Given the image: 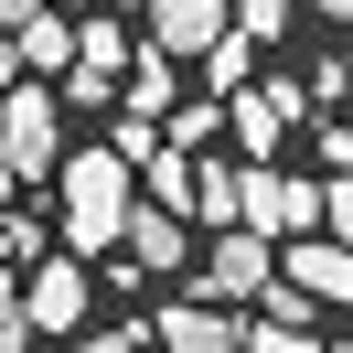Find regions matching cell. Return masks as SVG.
I'll use <instances>...</instances> for the list:
<instances>
[{"instance_id": "cell-1", "label": "cell", "mask_w": 353, "mask_h": 353, "mask_svg": "<svg viewBox=\"0 0 353 353\" xmlns=\"http://www.w3.org/2000/svg\"><path fill=\"white\" fill-rule=\"evenodd\" d=\"M54 182H65V236L86 246V257L129 236V214H139V203H129V161H118V150H75Z\"/></svg>"}, {"instance_id": "cell-21", "label": "cell", "mask_w": 353, "mask_h": 353, "mask_svg": "<svg viewBox=\"0 0 353 353\" xmlns=\"http://www.w3.org/2000/svg\"><path fill=\"white\" fill-rule=\"evenodd\" d=\"M310 11H321V22H353V0H310Z\"/></svg>"}, {"instance_id": "cell-18", "label": "cell", "mask_w": 353, "mask_h": 353, "mask_svg": "<svg viewBox=\"0 0 353 353\" xmlns=\"http://www.w3.org/2000/svg\"><path fill=\"white\" fill-rule=\"evenodd\" d=\"M65 353H150V343H139V332H75Z\"/></svg>"}, {"instance_id": "cell-7", "label": "cell", "mask_w": 353, "mask_h": 353, "mask_svg": "<svg viewBox=\"0 0 353 353\" xmlns=\"http://www.w3.org/2000/svg\"><path fill=\"white\" fill-rule=\"evenodd\" d=\"M279 279L300 289L310 310H332V300H353V246H332V236H300V246H279Z\"/></svg>"}, {"instance_id": "cell-2", "label": "cell", "mask_w": 353, "mask_h": 353, "mask_svg": "<svg viewBox=\"0 0 353 353\" xmlns=\"http://www.w3.org/2000/svg\"><path fill=\"white\" fill-rule=\"evenodd\" d=\"M54 172H65V108L43 86H11L0 97V203L22 182H54Z\"/></svg>"}, {"instance_id": "cell-13", "label": "cell", "mask_w": 353, "mask_h": 353, "mask_svg": "<svg viewBox=\"0 0 353 353\" xmlns=\"http://www.w3.org/2000/svg\"><path fill=\"white\" fill-rule=\"evenodd\" d=\"M193 182H203V161H182V150L150 161V203H161V214H193Z\"/></svg>"}, {"instance_id": "cell-10", "label": "cell", "mask_w": 353, "mask_h": 353, "mask_svg": "<svg viewBox=\"0 0 353 353\" xmlns=\"http://www.w3.org/2000/svg\"><path fill=\"white\" fill-rule=\"evenodd\" d=\"M150 353H236V321L203 300H161V343Z\"/></svg>"}, {"instance_id": "cell-20", "label": "cell", "mask_w": 353, "mask_h": 353, "mask_svg": "<svg viewBox=\"0 0 353 353\" xmlns=\"http://www.w3.org/2000/svg\"><path fill=\"white\" fill-rule=\"evenodd\" d=\"M22 86V43H11V32H0V97Z\"/></svg>"}, {"instance_id": "cell-19", "label": "cell", "mask_w": 353, "mask_h": 353, "mask_svg": "<svg viewBox=\"0 0 353 353\" xmlns=\"http://www.w3.org/2000/svg\"><path fill=\"white\" fill-rule=\"evenodd\" d=\"M43 11H54V0H0V32H32Z\"/></svg>"}, {"instance_id": "cell-15", "label": "cell", "mask_w": 353, "mask_h": 353, "mask_svg": "<svg viewBox=\"0 0 353 353\" xmlns=\"http://www.w3.org/2000/svg\"><path fill=\"white\" fill-rule=\"evenodd\" d=\"M203 65H214V86H236V97H246V65H257V43H246V32H225Z\"/></svg>"}, {"instance_id": "cell-8", "label": "cell", "mask_w": 353, "mask_h": 353, "mask_svg": "<svg viewBox=\"0 0 353 353\" xmlns=\"http://www.w3.org/2000/svg\"><path fill=\"white\" fill-rule=\"evenodd\" d=\"M22 321H32V332H86V268L43 257V268L22 279Z\"/></svg>"}, {"instance_id": "cell-16", "label": "cell", "mask_w": 353, "mask_h": 353, "mask_svg": "<svg viewBox=\"0 0 353 353\" xmlns=\"http://www.w3.org/2000/svg\"><path fill=\"white\" fill-rule=\"evenodd\" d=\"M236 353H321V343H310V332H279V321H246Z\"/></svg>"}, {"instance_id": "cell-6", "label": "cell", "mask_w": 353, "mask_h": 353, "mask_svg": "<svg viewBox=\"0 0 353 353\" xmlns=\"http://www.w3.org/2000/svg\"><path fill=\"white\" fill-rule=\"evenodd\" d=\"M118 246H129V268H108V279H172V268H193V257H203V246L182 236V214H161V203H139Z\"/></svg>"}, {"instance_id": "cell-11", "label": "cell", "mask_w": 353, "mask_h": 353, "mask_svg": "<svg viewBox=\"0 0 353 353\" xmlns=\"http://www.w3.org/2000/svg\"><path fill=\"white\" fill-rule=\"evenodd\" d=\"M129 65H139V43H129L118 22H97V11H86V22H75V75H108V86H118Z\"/></svg>"}, {"instance_id": "cell-23", "label": "cell", "mask_w": 353, "mask_h": 353, "mask_svg": "<svg viewBox=\"0 0 353 353\" xmlns=\"http://www.w3.org/2000/svg\"><path fill=\"white\" fill-rule=\"evenodd\" d=\"M75 11H86V0H75Z\"/></svg>"}, {"instance_id": "cell-3", "label": "cell", "mask_w": 353, "mask_h": 353, "mask_svg": "<svg viewBox=\"0 0 353 353\" xmlns=\"http://www.w3.org/2000/svg\"><path fill=\"white\" fill-rule=\"evenodd\" d=\"M268 279H279V246L246 236V225H236V236H214V246L193 257V300H203V310H257Z\"/></svg>"}, {"instance_id": "cell-12", "label": "cell", "mask_w": 353, "mask_h": 353, "mask_svg": "<svg viewBox=\"0 0 353 353\" xmlns=\"http://www.w3.org/2000/svg\"><path fill=\"white\" fill-rule=\"evenodd\" d=\"M11 43H22V75H75V22L65 11H43V22L11 32Z\"/></svg>"}, {"instance_id": "cell-5", "label": "cell", "mask_w": 353, "mask_h": 353, "mask_svg": "<svg viewBox=\"0 0 353 353\" xmlns=\"http://www.w3.org/2000/svg\"><path fill=\"white\" fill-rule=\"evenodd\" d=\"M236 32V0H150V54L182 65V54H214Z\"/></svg>"}, {"instance_id": "cell-4", "label": "cell", "mask_w": 353, "mask_h": 353, "mask_svg": "<svg viewBox=\"0 0 353 353\" xmlns=\"http://www.w3.org/2000/svg\"><path fill=\"white\" fill-rule=\"evenodd\" d=\"M236 225H246V236H268V246H300V236H321V182H300V172H246Z\"/></svg>"}, {"instance_id": "cell-22", "label": "cell", "mask_w": 353, "mask_h": 353, "mask_svg": "<svg viewBox=\"0 0 353 353\" xmlns=\"http://www.w3.org/2000/svg\"><path fill=\"white\" fill-rule=\"evenodd\" d=\"M118 11H150V0H118Z\"/></svg>"}, {"instance_id": "cell-14", "label": "cell", "mask_w": 353, "mask_h": 353, "mask_svg": "<svg viewBox=\"0 0 353 353\" xmlns=\"http://www.w3.org/2000/svg\"><path fill=\"white\" fill-rule=\"evenodd\" d=\"M289 22H300V0H236V32H246V43H257V54L279 43Z\"/></svg>"}, {"instance_id": "cell-9", "label": "cell", "mask_w": 353, "mask_h": 353, "mask_svg": "<svg viewBox=\"0 0 353 353\" xmlns=\"http://www.w3.org/2000/svg\"><path fill=\"white\" fill-rule=\"evenodd\" d=\"M300 97H310V86H289V75H268V86H246L236 108H225V129H236L246 150L268 161V150H279V139H289V118H300Z\"/></svg>"}, {"instance_id": "cell-17", "label": "cell", "mask_w": 353, "mask_h": 353, "mask_svg": "<svg viewBox=\"0 0 353 353\" xmlns=\"http://www.w3.org/2000/svg\"><path fill=\"white\" fill-rule=\"evenodd\" d=\"M321 236H332V246H353V172H343V182H321Z\"/></svg>"}]
</instances>
